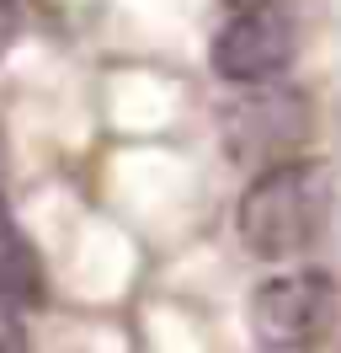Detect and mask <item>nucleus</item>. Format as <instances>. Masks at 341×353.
Segmentation results:
<instances>
[{
    "label": "nucleus",
    "mask_w": 341,
    "mask_h": 353,
    "mask_svg": "<svg viewBox=\"0 0 341 353\" xmlns=\"http://www.w3.org/2000/svg\"><path fill=\"white\" fill-rule=\"evenodd\" d=\"M245 91V108L230 118V139L234 150L240 145H261V150H272V145H298L304 129H309V112L298 102L294 91L283 86H240Z\"/></svg>",
    "instance_id": "nucleus-4"
},
{
    "label": "nucleus",
    "mask_w": 341,
    "mask_h": 353,
    "mask_svg": "<svg viewBox=\"0 0 341 353\" xmlns=\"http://www.w3.org/2000/svg\"><path fill=\"white\" fill-rule=\"evenodd\" d=\"M16 32H21V0H0V59L11 54Z\"/></svg>",
    "instance_id": "nucleus-7"
},
{
    "label": "nucleus",
    "mask_w": 341,
    "mask_h": 353,
    "mask_svg": "<svg viewBox=\"0 0 341 353\" xmlns=\"http://www.w3.org/2000/svg\"><path fill=\"white\" fill-rule=\"evenodd\" d=\"M245 327L261 353H325L341 327V284L325 268H283L245 294Z\"/></svg>",
    "instance_id": "nucleus-2"
},
{
    "label": "nucleus",
    "mask_w": 341,
    "mask_h": 353,
    "mask_svg": "<svg viewBox=\"0 0 341 353\" xmlns=\"http://www.w3.org/2000/svg\"><path fill=\"white\" fill-rule=\"evenodd\" d=\"M331 172L320 161H272L245 182L234 203V236L261 263H298L309 257L331 225Z\"/></svg>",
    "instance_id": "nucleus-1"
},
{
    "label": "nucleus",
    "mask_w": 341,
    "mask_h": 353,
    "mask_svg": "<svg viewBox=\"0 0 341 353\" xmlns=\"http://www.w3.org/2000/svg\"><path fill=\"white\" fill-rule=\"evenodd\" d=\"M294 59H298V22L277 0L240 6L213 32V48H208V65L224 86H272L288 75Z\"/></svg>",
    "instance_id": "nucleus-3"
},
{
    "label": "nucleus",
    "mask_w": 341,
    "mask_h": 353,
    "mask_svg": "<svg viewBox=\"0 0 341 353\" xmlns=\"http://www.w3.org/2000/svg\"><path fill=\"white\" fill-rule=\"evenodd\" d=\"M0 294H6V300H16L21 310H32L43 300L38 252H32V241L21 236V225L11 220L6 199H0Z\"/></svg>",
    "instance_id": "nucleus-5"
},
{
    "label": "nucleus",
    "mask_w": 341,
    "mask_h": 353,
    "mask_svg": "<svg viewBox=\"0 0 341 353\" xmlns=\"http://www.w3.org/2000/svg\"><path fill=\"white\" fill-rule=\"evenodd\" d=\"M21 316H27V310L0 294V353H27V321H21Z\"/></svg>",
    "instance_id": "nucleus-6"
}]
</instances>
